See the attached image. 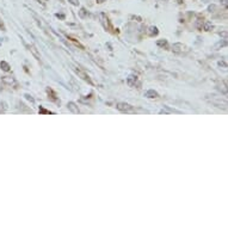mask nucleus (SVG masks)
<instances>
[{
	"mask_svg": "<svg viewBox=\"0 0 228 228\" xmlns=\"http://www.w3.org/2000/svg\"><path fill=\"white\" fill-rule=\"evenodd\" d=\"M0 66L2 67V69H4V70H6V72H7V70H10V66H8V64H6L5 61H2V62L0 64Z\"/></svg>",
	"mask_w": 228,
	"mask_h": 228,
	"instance_id": "9",
	"label": "nucleus"
},
{
	"mask_svg": "<svg viewBox=\"0 0 228 228\" xmlns=\"http://www.w3.org/2000/svg\"><path fill=\"white\" fill-rule=\"evenodd\" d=\"M145 96L147 98H151V99H157V98H159L158 92H155L154 90H148V91L145 93Z\"/></svg>",
	"mask_w": 228,
	"mask_h": 228,
	"instance_id": "3",
	"label": "nucleus"
},
{
	"mask_svg": "<svg viewBox=\"0 0 228 228\" xmlns=\"http://www.w3.org/2000/svg\"><path fill=\"white\" fill-rule=\"evenodd\" d=\"M136 83H137V77H136V75L131 74V75H129V77L127 78V84H128L130 87H134V86L136 85Z\"/></svg>",
	"mask_w": 228,
	"mask_h": 228,
	"instance_id": "2",
	"label": "nucleus"
},
{
	"mask_svg": "<svg viewBox=\"0 0 228 228\" xmlns=\"http://www.w3.org/2000/svg\"><path fill=\"white\" fill-rule=\"evenodd\" d=\"M7 109V105H6V103H4V102H0V112H4L5 110Z\"/></svg>",
	"mask_w": 228,
	"mask_h": 228,
	"instance_id": "10",
	"label": "nucleus"
},
{
	"mask_svg": "<svg viewBox=\"0 0 228 228\" xmlns=\"http://www.w3.org/2000/svg\"><path fill=\"white\" fill-rule=\"evenodd\" d=\"M157 44H158L159 47H167V41H166V39H164V41L163 39H161V41H158Z\"/></svg>",
	"mask_w": 228,
	"mask_h": 228,
	"instance_id": "11",
	"label": "nucleus"
},
{
	"mask_svg": "<svg viewBox=\"0 0 228 228\" xmlns=\"http://www.w3.org/2000/svg\"><path fill=\"white\" fill-rule=\"evenodd\" d=\"M183 48H184V45H183L182 43H176V44H173V52H174V53H180V52H183Z\"/></svg>",
	"mask_w": 228,
	"mask_h": 228,
	"instance_id": "6",
	"label": "nucleus"
},
{
	"mask_svg": "<svg viewBox=\"0 0 228 228\" xmlns=\"http://www.w3.org/2000/svg\"><path fill=\"white\" fill-rule=\"evenodd\" d=\"M116 108L120 111H123V112H133V111H135L134 106H131L130 104H128V103H118Z\"/></svg>",
	"mask_w": 228,
	"mask_h": 228,
	"instance_id": "1",
	"label": "nucleus"
},
{
	"mask_svg": "<svg viewBox=\"0 0 228 228\" xmlns=\"http://www.w3.org/2000/svg\"><path fill=\"white\" fill-rule=\"evenodd\" d=\"M25 98H27V99H29V100H30L31 103H33V102H35V100H33V98H31V96H29V95H25Z\"/></svg>",
	"mask_w": 228,
	"mask_h": 228,
	"instance_id": "13",
	"label": "nucleus"
},
{
	"mask_svg": "<svg viewBox=\"0 0 228 228\" xmlns=\"http://www.w3.org/2000/svg\"><path fill=\"white\" fill-rule=\"evenodd\" d=\"M102 18H103V25H104V28L105 29H111V27H110V24H109V19L105 17V14H102Z\"/></svg>",
	"mask_w": 228,
	"mask_h": 228,
	"instance_id": "8",
	"label": "nucleus"
},
{
	"mask_svg": "<svg viewBox=\"0 0 228 228\" xmlns=\"http://www.w3.org/2000/svg\"><path fill=\"white\" fill-rule=\"evenodd\" d=\"M223 5H225V6H227V0H223Z\"/></svg>",
	"mask_w": 228,
	"mask_h": 228,
	"instance_id": "15",
	"label": "nucleus"
},
{
	"mask_svg": "<svg viewBox=\"0 0 228 228\" xmlns=\"http://www.w3.org/2000/svg\"><path fill=\"white\" fill-rule=\"evenodd\" d=\"M159 33V31H158V28L157 27H151L149 29H148V35L149 36H157Z\"/></svg>",
	"mask_w": 228,
	"mask_h": 228,
	"instance_id": "7",
	"label": "nucleus"
},
{
	"mask_svg": "<svg viewBox=\"0 0 228 228\" xmlns=\"http://www.w3.org/2000/svg\"><path fill=\"white\" fill-rule=\"evenodd\" d=\"M70 2H72L73 5H75V6H78V5H79V1H78V0H70Z\"/></svg>",
	"mask_w": 228,
	"mask_h": 228,
	"instance_id": "14",
	"label": "nucleus"
},
{
	"mask_svg": "<svg viewBox=\"0 0 228 228\" xmlns=\"http://www.w3.org/2000/svg\"><path fill=\"white\" fill-rule=\"evenodd\" d=\"M39 112H41V114H54V112H52V111H49V110H44L43 106H39Z\"/></svg>",
	"mask_w": 228,
	"mask_h": 228,
	"instance_id": "12",
	"label": "nucleus"
},
{
	"mask_svg": "<svg viewBox=\"0 0 228 228\" xmlns=\"http://www.w3.org/2000/svg\"><path fill=\"white\" fill-rule=\"evenodd\" d=\"M28 48H29V50L33 53V55L36 58V60H39L41 59V56H39V54H38V52H37V49L33 47V45H28Z\"/></svg>",
	"mask_w": 228,
	"mask_h": 228,
	"instance_id": "5",
	"label": "nucleus"
},
{
	"mask_svg": "<svg viewBox=\"0 0 228 228\" xmlns=\"http://www.w3.org/2000/svg\"><path fill=\"white\" fill-rule=\"evenodd\" d=\"M67 106H68V109H69V110H70V111H72L73 114H79V108L77 106V104H75V103H73V102H69Z\"/></svg>",
	"mask_w": 228,
	"mask_h": 228,
	"instance_id": "4",
	"label": "nucleus"
},
{
	"mask_svg": "<svg viewBox=\"0 0 228 228\" xmlns=\"http://www.w3.org/2000/svg\"><path fill=\"white\" fill-rule=\"evenodd\" d=\"M97 1H98V2H104L105 0H97Z\"/></svg>",
	"mask_w": 228,
	"mask_h": 228,
	"instance_id": "16",
	"label": "nucleus"
}]
</instances>
